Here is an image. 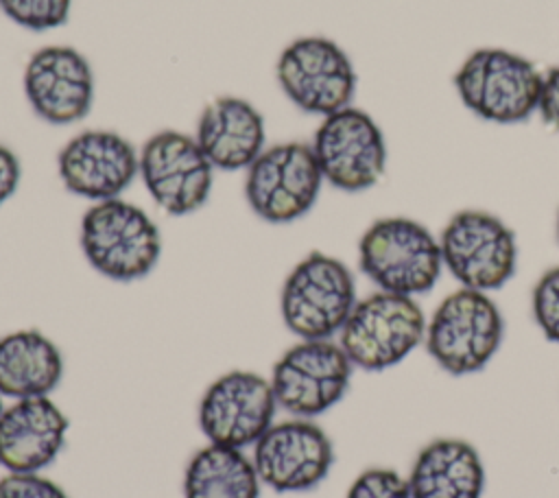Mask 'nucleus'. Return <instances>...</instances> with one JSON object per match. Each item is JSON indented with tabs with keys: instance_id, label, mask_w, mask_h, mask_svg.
I'll list each match as a JSON object with an SVG mask.
<instances>
[{
	"instance_id": "f257e3e1",
	"label": "nucleus",
	"mask_w": 559,
	"mask_h": 498,
	"mask_svg": "<svg viewBox=\"0 0 559 498\" xmlns=\"http://www.w3.org/2000/svg\"><path fill=\"white\" fill-rule=\"evenodd\" d=\"M358 266L378 290L424 295L435 288L443 271L439 238L408 216L378 218L358 240Z\"/></svg>"
},
{
	"instance_id": "f03ea898",
	"label": "nucleus",
	"mask_w": 559,
	"mask_h": 498,
	"mask_svg": "<svg viewBox=\"0 0 559 498\" xmlns=\"http://www.w3.org/2000/svg\"><path fill=\"white\" fill-rule=\"evenodd\" d=\"M504 339V317L489 293L456 288L426 321L424 345L450 376H472L489 365Z\"/></svg>"
},
{
	"instance_id": "7ed1b4c3",
	"label": "nucleus",
	"mask_w": 559,
	"mask_h": 498,
	"mask_svg": "<svg viewBox=\"0 0 559 498\" xmlns=\"http://www.w3.org/2000/svg\"><path fill=\"white\" fill-rule=\"evenodd\" d=\"M461 103L480 120L518 124L539 105L542 72L520 52L507 48H476L454 72Z\"/></svg>"
},
{
	"instance_id": "20e7f679",
	"label": "nucleus",
	"mask_w": 559,
	"mask_h": 498,
	"mask_svg": "<svg viewBox=\"0 0 559 498\" xmlns=\"http://www.w3.org/2000/svg\"><path fill=\"white\" fill-rule=\"evenodd\" d=\"M79 242L90 266L114 282L146 277L162 256L155 221L120 197L96 201L85 210Z\"/></svg>"
},
{
	"instance_id": "39448f33",
	"label": "nucleus",
	"mask_w": 559,
	"mask_h": 498,
	"mask_svg": "<svg viewBox=\"0 0 559 498\" xmlns=\"http://www.w3.org/2000/svg\"><path fill=\"white\" fill-rule=\"evenodd\" d=\"M356 282L338 258L310 251L286 275L280 293L284 325L299 339L338 336L354 310Z\"/></svg>"
},
{
	"instance_id": "423d86ee",
	"label": "nucleus",
	"mask_w": 559,
	"mask_h": 498,
	"mask_svg": "<svg viewBox=\"0 0 559 498\" xmlns=\"http://www.w3.org/2000/svg\"><path fill=\"white\" fill-rule=\"evenodd\" d=\"M426 321L415 297L376 290L356 301L338 332V345L354 367L382 371L424 343Z\"/></svg>"
},
{
	"instance_id": "0eeeda50",
	"label": "nucleus",
	"mask_w": 559,
	"mask_h": 498,
	"mask_svg": "<svg viewBox=\"0 0 559 498\" xmlns=\"http://www.w3.org/2000/svg\"><path fill=\"white\" fill-rule=\"evenodd\" d=\"M437 238L443 269H448L463 288L491 293L515 275V232L487 210H459Z\"/></svg>"
},
{
	"instance_id": "6e6552de",
	"label": "nucleus",
	"mask_w": 559,
	"mask_h": 498,
	"mask_svg": "<svg viewBox=\"0 0 559 498\" xmlns=\"http://www.w3.org/2000/svg\"><path fill=\"white\" fill-rule=\"evenodd\" d=\"M354 365L332 339H299L273 365L271 389L277 408L312 419L336 406L352 382Z\"/></svg>"
},
{
	"instance_id": "1a4fd4ad",
	"label": "nucleus",
	"mask_w": 559,
	"mask_h": 498,
	"mask_svg": "<svg viewBox=\"0 0 559 498\" xmlns=\"http://www.w3.org/2000/svg\"><path fill=\"white\" fill-rule=\"evenodd\" d=\"M323 186L310 142H280L264 149L245 175V197L255 216L284 225L317 203Z\"/></svg>"
},
{
	"instance_id": "9d476101",
	"label": "nucleus",
	"mask_w": 559,
	"mask_h": 498,
	"mask_svg": "<svg viewBox=\"0 0 559 498\" xmlns=\"http://www.w3.org/2000/svg\"><path fill=\"white\" fill-rule=\"evenodd\" d=\"M275 76L295 107L321 118L349 107L358 85L349 55L321 35L293 39L277 57Z\"/></svg>"
},
{
	"instance_id": "9b49d317",
	"label": "nucleus",
	"mask_w": 559,
	"mask_h": 498,
	"mask_svg": "<svg viewBox=\"0 0 559 498\" xmlns=\"http://www.w3.org/2000/svg\"><path fill=\"white\" fill-rule=\"evenodd\" d=\"M310 146L323 181L343 192L369 190L386 170L384 133L365 109L354 105L325 116Z\"/></svg>"
},
{
	"instance_id": "f8f14e48",
	"label": "nucleus",
	"mask_w": 559,
	"mask_h": 498,
	"mask_svg": "<svg viewBox=\"0 0 559 498\" xmlns=\"http://www.w3.org/2000/svg\"><path fill=\"white\" fill-rule=\"evenodd\" d=\"M138 164L144 188L166 214H192L212 192L214 166L194 135L175 129L157 131L138 151Z\"/></svg>"
},
{
	"instance_id": "ddd939ff",
	"label": "nucleus",
	"mask_w": 559,
	"mask_h": 498,
	"mask_svg": "<svg viewBox=\"0 0 559 498\" xmlns=\"http://www.w3.org/2000/svg\"><path fill=\"white\" fill-rule=\"evenodd\" d=\"M251 448V461L262 485L277 494L308 491L334 465L332 439L317 422L306 417L273 422Z\"/></svg>"
},
{
	"instance_id": "4468645a",
	"label": "nucleus",
	"mask_w": 559,
	"mask_h": 498,
	"mask_svg": "<svg viewBox=\"0 0 559 498\" xmlns=\"http://www.w3.org/2000/svg\"><path fill=\"white\" fill-rule=\"evenodd\" d=\"M275 411L271 380L255 371L234 369L205 389L197 417L207 443L245 450L275 422Z\"/></svg>"
},
{
	"instance_id": "2eb2a0df",
	"label": "nucleus",
	"mask_w": 559,
	"mask_h": 498,
	"mask_svg": "<svg viewBox=\"0 0 559 498\" xmlns=\"http://www.w3.org/2000/svg\"><path fill=\"white\" fill-rule=\"evenodd\" d=\"M59 179L90 201L118 199L140 173L135 146L120 133L87 129L63 144L57 155Z\"/></svg>"
},
{
	"instance_id": "dca6fc26",
	"label": "nucleus",
	"mask_w": 559,
	"mask_h": 498,
	"mask_svg": "<svg viewBox=\"0 0 559 498\" xmlns=\"http://www.w3.org/2000/svg\"><path fill=\"white\" fill-rule=\"evenodd\" d=\"M24 94L31 109L50 124L85 118L94 103V72L72 46H44L24 68Z\"/></svg>"
},
{
	"instance_id": "f3484780",
	"label": "nucleus",
	"mask_w": 559,
	"mask_h": 498,
	"mask_svg": "<svg viewBox=\"0 0 559 498\" xmlns=\"http://www.w3.org/2000/svg\"><path fill=\"white\" fill-rule=\"evenodd\" d=\"M70 422L46 398L13 400L0 411V465L7 472H41L63 450Z\"/></svg>"
},
{
	"instance_id": "a211bd4d",
	"label": "nucleus",
	"mask_w": 559,
	"mask_h": 498,
	"mask_svg": "<svg viewBox=\"0 0 559 498\" xmlns=\"http://www.w3.org/2000/svg\"><path fill=\"white\" fill-rule=\"evenodd\" d=\"M264 118L240 96L210 100L197 122L194 140L214 170H247L264 151Z\"/></svg>"
},
{
	"instance_id": "6ab92c4d",
	"label": "nucleus",
	"mask_w": 559,
	"mask_h": 498,
	"mask_svg": "<svg viewBox=\"0 0 559 498\" xmlns=\"http://www.w3.org/2000/svg\"><path fill=\"white\" fill-rule=\"evenodd\" d=\"M406 481L411 498H483L485 465L469 441L439 437L417 452Z\"/></svg>"
},
{
	"instance_id": "aec40b11",
	"label": "nucleus",
	"mask_w": 559,
	"mask_h": 498,
	"mask_svg": "<svg viewBox=\"0 0 559 498\" xmlns=\"http://www.w3.org/2000/svg\"><path fill=\"white\" fill-rule=\"evenodd\" d=\"M63 378V354L39 330L0 336V395L11 400L46 398Z\"/></svg>"
},
{
	"instance_id": "412c9836",
	"label": "nucleus",
	"mask_w": 559,
	"mask_h": 498,
	"mask_svg": "<svg viewBox=\"0 0 559 498\" xmlns=\"http://www.w3.org/2000/svg\"><path fill=\"white\" fill-rule=\"evenodd\" d=\"M262 481L245 450L207 443L183 470V498H260Z\"/></svg>"
},
{
	"instance_id": "4be33fe9",
	"label": "nucleus",
	"mask_w": 559,
	"mask_h": 498,
	"mask_svg": "<svg viewBox=\"0 0 559 498\" xmlns=\"http://www.w3.org/2000/svg\"><path fill=\"white\" fill-rule=\"evenodd\" d=\"M72 0H0L2 13L28 31H50L68 22Z\"/></svg>"
},
{
	"instance_id": "5701e85b",
	"label": "nucleus",
	"mask_w": 559,
	"mask_h": 498,
	"mask_svg": "<svg viewBox=\"0 0 559 498\" xmlns=\"http://www.w3.org/2000/svg\"><path fill=\"white\" fill-rule=\"evenodd\" d=\"M531 312L539 332L559 343V264L546 269L531 290Z\"/></svg>"
},
{
	"instance_id": "b1692460",
	"label": "nucleus",
	"mask_w": 559,
	"mask_h": 498,
	"mask_svg": "<svg viewBox=\"0 0 559 498\" xmlns=\"http://www.w3.org/2000/svg\"><path fill=\"white\" fill-rule=\"evenodd\" d=\"M345 498H411L408 481L391 467H367L347 489Z\"/></svg>"
},
{
	"instance_id": "393cba45",
	"label": "nucleus",
	"mask_w": 559,
	"mask_h": 498,
	"mask_svg": "<svg viewBox=\"0 0 559 498\" xmlns=\"http://www.w3.org/2000/svg\"><path fill=\"white\" fill-rule=\"evenodd\" d=\"M0 498H68V494L41 472H7L0 478Z\"/></svg>"
},
{
	"instance_id": "a878e982",
	"label": "nucleus",
	"mask_w": 559,
	"mask_h": 498,
	"mask_svg": "<svg viewBox=\"0 0 559 498\" xmlns=\"http://www.w3.org/2000/svg\"><path fill=\"white\" fill-rule=\"evenodd\" d=\"M537 111L546 124L559 129V66L542 74V94Z\"/></svg>"
},
{
	"instance_id": "bb28decb",
	"label": "nucleus",
	"mask_w": 559,
	"mask_h": 498,
	"mask_svg": "<svg viewBox=\"0 0 559 498\" xmlns=\"http://www.w3.org/2000/svg\"><path fill=\"white\" fill-rule=\"evenodd\" d=\"M20 177H22V168H20L17 155L9 146L0 144V205L13 197V192L17 190Z\"/></svg>"
},
{
	"instance_id": "cd10ccee",
	"label": "nucleus",
	"mask_w": 559,
	"mask_h": 498,
	"mask_svg": "<svg viewBox=\"0 0 559 498\" xmlns=\"http://www.w3.org/2000/svg\"><path fill=\"white\" fill-rule=\"evenodd\" d=\"M557 240H559V214H557Z\"/></svg>"
},
{
	"instance_id": "c85d7f7f",
	"label": "nucleus",
	"mask_w": 559,
	"mask_h": 498,
	"mask_svg": "<svg viewBox=\"0 0 559 498\" xmlns=\"http://www.w3.org/2000/svg\"><path fill=\"white\" fill-rule=\"evenodd\" d=\"M2 408H4V404H2V395H0V411H2Z\"/></svg>"
}]
</instances>
